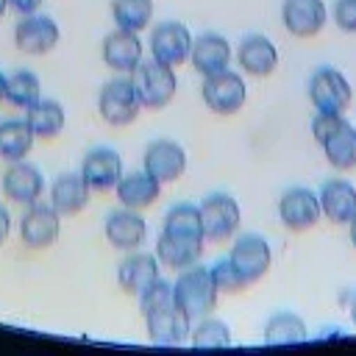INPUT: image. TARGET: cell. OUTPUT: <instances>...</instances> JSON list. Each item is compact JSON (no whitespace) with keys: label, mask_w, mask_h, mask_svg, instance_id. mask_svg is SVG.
I'll return each instance as SVG.
<instances>
[{"label":"cell","mask_w":356,"mask_h":356,"mask_svg":"<svg viewBox=\"0 0 356 356\" xmlns=\"http://www.w3.org/2000/svg\"><path fill=\"white\" fill-rule=\"evenodd\" d=\"M189 342H192V348H231L234 337L222 320L209 314V317L197 320V325L189 331Z\"/></svg>","instance_id":"33"},{"label":"cell","mask_w":356,"mask_h":356,"mask_svg":"<svg viewBox=\"0 0 356 356\" xmlns=\"http://www.w3.org/2000/svg\"><path fill=\"white\" fill-rule=\"evenodd\" d=\"M278 217L295 234L314 228L320 222V217H323L317 192H312L309 186H292V189H286L281 195V200H278Z\"/></svg>","instance_id":"10"},{"label":"cell","mask_w":356,"mask_h":356,"mask_svg":"<svg viewBox=\"0 0 356 356\" xmlns=\"http://www.w3.org/2000/svg\"><path fill=\"white\" fill-rule=\"evenodd\" d=\"M33 131L25 120H6L0 122V159L11 161H22L31 147H33Z\"/></svg>","instance_id":"29"},{"label":"cell","mask_w":356,"mask_h":356,"mask_svg":"<svg viewBox=\"0 0 356 356\" xmlns=\"http://www.w3.org/2000/svg\"><path fill=\"white\" fill-rule=\"evenodd\" d=\"M192 33L184 22H161L150 31V58L161 61V64H170V67H178L184 61H189V53H192Z\"/></svg>","instance_id":"11"},{"label":"cell","mask_w":356,"mask_h":356,"mask_svg":"<svg viewBox=\"0 0 356 356\" xmlns=\"http://www.w3.org/2000/svg\"><path fill=\"white\" fill-rule=\"evenodd\" d=\"M44 192V175L39 167L28 164L25 159L22 161H11V167L6 170L3 175V195L14 203H22V206H31L42 197Z\"/></svg>","instance_id":"19"},{"label":"cell","mask_w":356,"mask_h":356,"mask_svg":"<svg viewBox=\"0 0 356 356\" xmlns=\"http://www.w3.org/2000/svg\"><path fill=\"white\" fill-rule=\"evenodd\" d=\"M231 44L222 33H200L195 42H192V53H189V61L192 67L206 78V75H214L220 70H228L231 67Z\"/></svg>","instance_id":"22"},{"label":"cell","mask_w":356,"mask_h":356,"mask_svg":"<svg viewBox=\"0 0 356 356\" xmlns=\"http://www.w3.org/2000/svg\"><path fill=\"white\" fill-rule=\"evenodd\" d=\"M334 22L345 33H356V0H337L334 3Z\"/></svg>","instance_id":"35"},{"label":"cell","mask_w":356,"mask_h":356,"mask_svg":"<svg viewBox=\"0 0 356 356\" xmlns=\"http://www.w3.org/2000/svg\"><path fill=\"white\" fill-rule=\"evenodd\" d=\"M328 164L339 172H348V170H356V128L342 120L323 142H320Z\"/></svg>","instance_id":"25"},{"label":"cell","mask_w":356,"mask_h":356,"mask_svg":"<svg viewBox=\"0 0 356 356\" xmlns=\"http://www.w3.org/2000/svg\"><path fill=\"white\" fill-rule=\"evenodd\" d=\"M348 236H350V245L356 248V217L348 222Z\"/></svg>","instance_id":"39"},{"label":"cell","mask_w":356,"mask_h":356,"mask_svg":"<svg viewBox=\"0 0 356 356\" xmlns=\"http://www.w3.org/2000/svg\"><path fill=\"white\" fill-rule=\"evenodd\" d=\"M89 195H92V189L81 172H64L50 186V203L61 217H72V214L83 211L89 203Z\"/></svg>","instance_id":"23"},{"label":"cell","mask_w":356,"mask_h":356,"mask_svg":"<svg viewBox=\"0 0 356 356\" xmlns=\"http://www.w3.org/2000/svg\"><path fill=\"white\" fill-rule=\"evenodd\" d=\"M139 309L147 325V337L156 345H181L192 331V320L175 303L172 284H167L164 278H159L139 295Z\"/></svg>","instance_id":"1"},{"label":"cell","mask_w":356,"mask_h":356,"mask_svg":"<svg viewBox=\"0 0 356 356\" xmlns=\"http://www.w3.org/2000/svg\"><path fill=\"white\" fill-rule=\"evenodd\" d=\"M81 175L92 192H111L122 178V159L111 147H95L86 153Z\"/></svg>","instance_id":"18"},{"label":"cell","mask_w":356,"mask_h":356,"mask_svg":"<svg viewBox=\"0 0 356 356\" xmlns=\"http://www.w3.org/2000/svg\"><path fill=\"white\" fill-rule=\"evenodd\" d=\"M6 8H8V0H0V17L6 14Z\"/></svg>","instance_id":"41"},{"label":"cell","mask_w":356,"mask_h":356,"mask_svg":"<svg viewBox=\"0 0 356 356\" xmlns=\"http://www.w3.org/2000/svg\"><path fill=\"white\" fill-rule=\"evenodd\" d=\"M111 17L117 28L142 33L153 19V0H111Z\"/></svg>","instance_id":"31"},{"label":"cell","mask_w":356,"mask_h":356,"mask_svg":"<svg viewBox=\"0 0 356 356\" xmlns=\"http://www.w3.org/2000/svg\"><path fill=\"white\" fill-rule=\"evenodd\" d=\"M309 337V328L300 314L295 312H278L264 325V342L267 345H298Z\"/></svg>","instance_id":"30"},{"label":"cell","mask_w":356,"mask_h":356,"mask_svg":"<svg viewBox=\"0 0 356 356\" xmlns=\"http://www.w3.org/2000/svg\"><path fill=\"white\" fill-rule=\"evenodd\" d=\"M200 95H203V103L214 111V114H236L245 100H248V86H245V78L234 70H220L214 75H206L203 78V86H200Z\"/></svg>","instance_id":"8"},{"label":"cell","mask_w":356,"mask_h":356,"mask_svg":"<svg viewBox=\"0 0 356 356\" xmlns=\"http://www.w3.org/2000/svg\"><path fill=\"white\" fill-rule=\"evenodd\" d=\"M197 209H200L206 242H228L239 231L242 209H239L236 197H231L225 192H214V195L203 197V203Z\"/></svg>","instance_id":"6"},{"label":"cell","mask_w":356,"mask_h":356,"mask_svg":"<svg viewBox=\"0 0 356 356\" xmlns=\"http://www.w3.org/2000/svg\"><path fill=\"white\" fill-rule=\"evenodd\" d=\"M25 122L31 125L33 136L36 139H56L61 131H64V122H67V114H64V106L58 100H36L28 114H25Z\"/></svg>","instance_id":"28"},{"label":"cell","mask_w":356,"mask_h":356,"mask_svg":"<svg viewBox=\"0 0 356 356\" xmlns=\"http://www.w3.org/2000/svg\"><path fill=\"white\" fill-rule=\"evenodd\" d=\"M236 61L248 75L256 78H267L275 72L278 67V47L273 44V39H267L264 33H250L239 42L236 50Z\"/></svg>","instance_id":"21"},{"label":"cell","mask_w":356,"mask_h":356,"mask_svg":"<svg viewBox=\"0 0 356 356\" xmlns=\"http://www.w3.org/2000/svg\"><path fill=\"white\" fill-rule=\"evenodd\" d=\"M6 92H8V75L0 70V100H6Z\"/></svg>","instance_id":"38"},{"label":"cell","mask_w":356,"mask_h":356,"mask_svg":"<svg viewBox=\"0 0 356 356\" xmlns=\"http://www.w3.org/2000/svg\"><path fill=\"white\" fill-rule=\"evenodd\" d=\"M6 100L17 108H31L36 100H42V83L39 78L31 72V70H19L8 78V92H6Z\"/></svg>","instance_id":"32"},{"label":"cell","mask_w":356,"mask_h":356,"mask_svg":"<svg viewBox=\"0 0 356 356\" xmlns=\"http://www.w3.org/2000/svg\"><path fill=\"white\" fill-rule=\"evenodd\" d=\"M161 181H156L150 172H128V175H122L120 178V184L114 186V192H117V200L125 206V209H136V211H142V209H150L156 200H159V195H161Z\"/></svg>","instance_id":"24"},{"label":"cell","mask_w":356,"mask_h":356,"mask_svg":"<svg viewBox=\"0 0 356 356\" xmlns=\"http://www.w3.org/2000/svg\"><path fill=\"white\" fill-rule=\"evenodd\" d=\"M134 83H136L142 108H153V111L170 106L172 97H175V92H178L175 70L170 64L156 61V58H150V61L142 58V64L134 72Z\"/></svg>","instance_id":"4"},{"label":"cell","mask_w":356,"mask_h":356,"mask_svg":"<svg viewBox=\"0 0 356 356\" xmlns=\"http://www.w3.org/2000/svg\"><path fill=\"white\" fill-rule=\"evenodd\" d=\"M8 234H11V214L6 206H0V245L8 239Z\"/></svg>","instance_id":"37"},{"label":"cell","mask_w":356,"mask_h":356,"mask_svg":"<svg viewBox=\"0 0 356 356\" xmlns=\"http://www.w3.org/2000/svg\"><path fill=\"white\" fill-rule=\"evenodd\" d=\"M61 39V31L53 17L44 14H22V19L14 28V44L28 56H44L50 53Z\"/></svg>","instance_id":"13"},{"label":"cell","mask_w":356,"mask_h":356,"mask_svg":"<svg viewBox=\"0 0 356 356\" xmlns=\"http://www.w3.org/2000/svg\"><path fill=\"white\" fill-rule=\"evenodd\" d=\"M61 236V214L53 209V203H31L28 211L19 220V239L25 248L42 250L50 248Z\"/></svg>","instance_id":"9"},{"label":"cell","mask_w":356,"mask_h":356,"mask_svg":"<svg viewBox=\"0 0 356 356\" xmlns=\"http://www.w3.org/2000/svg\"><path fill=\"white\" fill-rule=\"evenodd\" d=\"M228 261L234 264V270L239 273L245 286H250V284L261 281L267 275V270L273 267L270 242L261 234H239L228 253Z\"/></svg>","instance_id":"7"},{"label":"cell","mask_w":356,"mask_h":356,"mask_svg":"<svg viewBox=\"0 0 356 356\" xmlns=\"http://www.w3.org/2000/svg\"><path fill=\"white\" fill-rule=\"evenodd\" d=\"M323 217L334 225H348L356 217V186L345 178H331L317 192Z\"/></svg>","instance_id":"20"},{"label":"cell","mask_w":356,"mask_h":356,"mask_svg":"<svg viewBox=\"0 0 356 356\" xmlns=\"http://www.w3.org/2000/svg\"><path fill=\"white\" fill-rule=\"evenodd\" d=\"M42 3L44 0H8V6L14 11H19V14H36L42 8Z\"/></svg>","instance_id":"36"},{"label":"cell","mask_w":356,"mask_h":356,"mask_svg":"<svg viewBox=\"0 0 356 356\" xmlns=\"http://www.w3.org/2000/svg\"><path fill=\"white\" fill-rule=\"evenodd\" d=\"M348 312H350V320H353V325H356V292H353V298H350V306H348Z\"/></svg>","instance_id":"40"},{"label":"cell","mask_w":356,"mask_h":356,"mask_svg":"<svg viewBox=\"0 0 356 356\" xmlns=\"http://www.w3.org/2000/svg\"><path fill=\"white\" fill-rule=\"evenodd\" d=\"M97 111L114 128L131 125L142 111V100H139L134 78L122 75V78H111L108 83H103L97 95Z\"/></svg>","instance_id":"3"},{"label":"cell","mask_w":356,"mask_h":356,"mask_svg":"<svg viewBox=\"0 0 356 356\" xmlns=\"http://www.w3.org/2000/svg\"><path fill=\"white\" fill-rule=\"evenodd\" d=\"M161 234L175 236V239H186V242H203V222H200V209L195 203H175L167 214H164V228Z\"/></svg>","instance_id":"26"},{"label":"cell","mask_w":356,"mask_h":356,"mask_svg":"<svg viewBox=\"0 0 356 356\" xmlns=\"http://www.w3.org/2000/svg\"><path fill=\"white\" fill-rule=\"evenodd\" d=\"M309 100L317 111L345 114L350 108V100H353V86L339 70L317 67L309 78Z\"/></svg>","instance_id":"5"},{"label":"cell","mask_w":356,"mask_h":356,"mask_svg":"<svg viewBox=\"0 0 356 356\" xmlns=\"http://www.w3.org/2000/svg\"><path fill=\"white\" fill-rule=\"evenodd\" d=\"M103 231H106V239H108L111 248L128 250V253L131 250H139L145 245V239H147V222H145V217L136 209H125V206L117 209V211H111L106 217Z\"/></svg>","instance_id":"15"},{"label":"cell","mask_w":356,"mask_h":356,"mask_svg":"<svg viewBox=\"0 0 356 356\" xmlns=\"http://www.w3.org/2000/svg\"><path fill=\"white\" fill-rule=\"evenodd\" d=\"M200 256H203V242H186V239H175L167 234H159V239H156V259L161 267L186 270V267L197 264Z\"/></svg>","instance_id":"27"},{"label":"cell","mask_w":356,"mask_h":356,"mask_svg":"<svg viewBox=\"0 0 356 356\" xmlns=\"http://www.w3.org/2000/svg\"><path fill=\"white\" fill-rule=\"evenodd\" d=\"M209 270H211V278H214V284H217V289H220V292L236 295V292H242V289H245V281L239 278V273L234 270V264H231L228 259H220V261H217V264H211Z\"/></svg>","instance_id":"34"},{"label":"cell","mask_w":356,"mask_h":356,"mask_svg":"<svg viewBox=\"0 0 356 356\" xmlns=\"http://www.w3.org/2000/svg\"><path fill=\"white\" fill-rule=\"evenodd\" d=\"M142 39L139 33L134 31H111L106 39H103V61L108 70L114 72H122V75H134L136 67L142 64Z\"/></svg>","instance_id":"17"},{"label":"cell","mask_w":356,"mask_h":356,"mask_svg":"<svg viewBox=\"0 0 356 356\" xmlns=\"http://www.w3.org/2000/svg\"><path fill=\"white\" fill-rule=\"evenodd\" d=\"M161 278L159 273V259L156 253H145V250H131L120 267H117V284L122 292L139 298L147 286H153Z\"/></svg>","instance_id":"16"},{"label":"cell","mask_w":356,"mask_h":356,"mask_svg":"<svg viewBox=\"0 0 356 356\" xmlns=\"http://www.w3.org/2000/svg\"><path fill=\"white\" fill-rule=\"evenodd\" d=\"M172 295H175V303L184 309V314H186L192 323H197V320L209 317V314L217 309L220 289H217V284H214L209 267L192 264V267L181 270V275L175 278Z\"/></svg>","instance_id":"2"},{"label":"cell","mask_w":356,"mask_h":356,"mask_svg":"<svg viewBox=\"0 0 356 356\" xmlns=\"http://www.w3.org/2000/svg\"><path fill=\"white\" fill-rule=\"evenodd\" d=\"M142 170L161 184H172L186 172V150L175 139H153L145 147Z\"/></svg>","instance_id":"12"},{"label":"cell","mask_w":356,"mask_h":356,"mask_svg":"<svg viewBox=\"0 0 356 356\" xmlns=\"http://www.w3.org/2000/svg\"><path fill=\"white\" fill-rule=\"evenodd\" d=\"M284 28L298 39L317 36L328 22V8L323 0H284L281 6Z\"/></svg>","instance_id":"14"}]
</instances>
